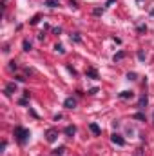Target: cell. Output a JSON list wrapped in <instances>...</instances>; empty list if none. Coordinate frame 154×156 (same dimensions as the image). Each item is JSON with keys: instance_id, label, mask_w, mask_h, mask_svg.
Wrapping results in <instances>:
<instances>
[{"instance_id": "obj_1", "label": "cell", "mask_w": 154, "mask_h": 156, "mask_svg": "<svg viewBox=\"0 0 154 156\" xmlns=\"http://www.w3.org/2000/svg\"><path fill=\"white\" fill-rule=\"evenodd\" d=\"M15 136H16V140H18V144H27V140H29V136H31V133L27 131V129H24V127H15Z\"/></svg>"}, {"instance_id": "obj_2", "label": "cell", "mask_w": 154, "mask_h": 156, "mask_svg": "<svg viewBox=\"0 0 154 156\" xmlns=\"http://www.w3.org/2000/svg\"><path fill=\"white\" fill-rule=\"evenodd\" d=\"M4 93H5V96H11L13 93H16V83H15V82L7 83V85H5V89H4Z\"/></svg>"}, {"instance_id": "obj_3", "label": "cell", "mask_w": 154, "mask_h": 156, "mask_svg": "<svg viewBox=\"0 0 154 156\" xmlns=\"http://www.w3.org/2000/svg\"><path fill=\"white\" fill-rule=\"evenodd\" d=\"M111 140H113V144L120 145V147H121V145H125V140H123L120 134H113V136H111Z\"/></svg>"}, {"instance_id": "obj_4", "label": "cell", "mask_w": 154, "mask_h": 156, "mask_svg": "<svg viewBox=\"0 0 154 156\" xmlns=\"http://www.w3.org/2000/svg\"><path fill=\"white\" fill-rule=\"evenodd\" d=\"M85 75H87L89 78H93V80H98V71H96L94 67H89V69L85 71Z\"/></svg>"}, {"instance_id": "obj_5", "label": "cell", "mask_w": 154, "mask_h": 156, "mask_svg": "<svg viewBox=\"0 0 154 156\" xmlns=\"http://www.w3.org/2000/svg\"><path fill=\"white\" fill-rule=\"evenodd\" d=\"M64 105H65L67 109H75V107H76V100H75V98H65Z\"/></svg>"}, {"instance_id": "obj_6", "label": "cell", "mask_w": 154, "mask_h": 156, "mask_svg": "<svg viewBox=\"0 0 154 156\" xmlns=\"http://www.w3.org/2000/svg\"><path fill=\"white\" fill-rule=\"evenodd\" d=\"M56 136H58V133H56L54 129H49V131H47V142H51V144H53V142L56 140Z\"/></svg>"}, {"instance_id": "obj_7", "label": "cell", "mask_w": 154, "mask_h": 156, "mask_svg": "<svg viewBox=\"0 0 154 156\" xmlns=\"http://www.w3.org/2000/svg\"><path fill=\"white\" fill-rule=\"evenodd\" d=\"M64 133H65V134H67V136H73V134H75V133H76V127H75V125H67V127H65V131H64Z\"/></svg>"}, {"instance_id": "obj_8", "label": "cell", "mask_w": 154, "mask_h": 156, "mask_svg": "<svg viewBox=\"0 0 154 156\" xmlns=\"http://www.w3.org/2000/svg\"><path fill=\"white\" fill-rule=\"evenodd\" d=\"M145 105H147V94H143V96L140 98V102H138V107H140V109H145Z\"/></svg>"}, {"instance_id": "obj_9", "label": "cell", "mask_w": 154, "mask_h": 156, "mask_svg": "<svg viewBox=\"0 0 154 156\" xmlns=\"http://www.w3.org/2000/svg\"><path fill=\"white\" fill-rule=\"evenodd\" d=\"M89 129H91V131H93L94 134H100V133H102V129H100V127H98L96 123H89Z\"/></svg>"}, {"instance_id": "obj_10", "label": "cell", "mask_w": 154, "mask_h": 156, "mask_svg": "<svg viewBox=\"0 0 154 156\" xmlns=\"http://www.w3.org/2000/svg\"><path fill=\"white\" fill-rule=\"evenodd\" d=\"M64 151H65L64 147H58V149L53 151V156H64Z\"/></svg>"}, {"instance_id": "obj_11", "label": "cell", "mask_w": 154, "mask_h": 156, "mask_svg": "<svg viewBox=\"0 0 154 156\" xmlns=\"http://www.w3.org/2000/svg\"><path fill=\"white\" fill-rule=\"evenodd\" d=\"M22 47H24V51H29V49H31V42H29V40H24Z\"/></svg>"}, {"instance_id": "obj_12", "label": "cell", "mask_w": 154, "mask_h": 156, "mask_svg": "<svg viewBox=\"0 0 154 156\" xmlns=\"http://www.w3.org/2000/svg\"><path fill=\"white\" fill-rule=\"evenodd\" d=\"M131 96H132L131 91H123V93H120V98H131Z\"/></svg>"}, {"instance_id": "obj_13", "label": "cell", "mask_w": 154, "mask_h": 156, "mask_svg": "<svg viewBox=\"0 0 154 156\" xmlns=\"http://www.w3.org/2000/svg\"><path fill=\"white\" fill-rule=\"evenodd\" d=\"M45 5H49V7H56L58 2H56V0H45Z\"/></svg>"}, {"instance_id": "obj_14", "label": "cell", "mask_w": 154, "mask_h": 156, "mask_svg": "<svg viewBox=\"0 0 154 156\" xmlns=\"http://www.w3.org/2000/svg\"><path fill=\"white\" fill-rule=\"evenodd\" d=\"M38 20H40V15H35V16L31 18V22H29V24H31V26H37V24H38Z\"/></svg>"}, {"instance_id": "obj_15", "label": "cell", "mask_w": 154, "mask_h": 156, "mask_svg": "<svg viewBox=\"0 0 154 156\" xmlns=\"http://www.w3.org/2000/svg\"><path fill=\"white\" fill-rule=\"evenodd\" d=\"M123 56H125V53H123V51H120L118 55H114V62H118V60H121Z\"/></svg>"}, {"instance_id": "obj_16", "label": "cell", "mask_w": 154, "mask_h": 156, "mask_svg": "<svg viewBox=\"0 0 154 156\" xmlns=\"http://www.w3.org/2000/svg\"><path fill=\"white\" fill-rule=\"evenodd\" d=\"M54 49H56V51H58L60 55H64V53H65V49H64V47H62L60 44H56V45H54Z\"/></svg>"}, {"instance_id": "obj_17", "label": "cell", "mask_w": 154, "mask_h": 156, "mask_svg": "<svg viewBox=\"0 0 154 156\" xmlns=\"http://www.w3.org/2000/svg\"><path fill=\"white\" fill-rule=\"evenodd\" d=\"M16 67H18V66H16V62H15V60H13V62H9V69H11V71H16Z\"/></svg>"}, {"instance_id": "obj_18", "label": "cell", "mask_w": 154, "mask_h": 156, "mask_svg": "<svg viewBox=\"0 0 154 156\" xmlns=\"http://www.w3.org/2000/svg\"><path fill=\"white\" fill-rule=\"evenodd\" d=\"M134 118H136V120H145V116H143L142 113H136V115H134Z\"/></svg>"}, {"instance_id": "obj_19", "label": "cell", "mask_w": 154, "mask_h": 156, "mask_svg": "<svg viewBox=\"0 0 154 156\" xmlns=\"http://www.w3.org/2000/svg\"><path fill=\"white\" fill-rule=\"evenodd\" d=\"M138 58H140V60H145V55H143L142 51H138Z\"/></svg>"}, {"instance_id": "obj_20", "label": "cell", "mask_w": 154, "mask_h": 156, "mask_svg": "<svg viewBox=\"0 0 154 156\" xmlns=\"http://www.w3.org/2000/svg\"><path fill=\"white\" fill-rule=\"evenodd\" d=\"M18 104H20V105H26V104H27V98H26V96H24V98H22V100H20V102H18Z\"/></svg>"}, {"instance_id": "obj_21", "label": "cell", "mask_w": 154, "mask_h": 156, "mask_svg": "<svg viewBox=\"0 0 154 156\" xmlns=\"http://www.w3.org/2000/svg\"><path fill=\"white\" fill-rule=\"evenodd\" d=\"M96 93H98V89H96V87H93V89L89 91V94H96Z\"/></svg>"}]
</instances>
